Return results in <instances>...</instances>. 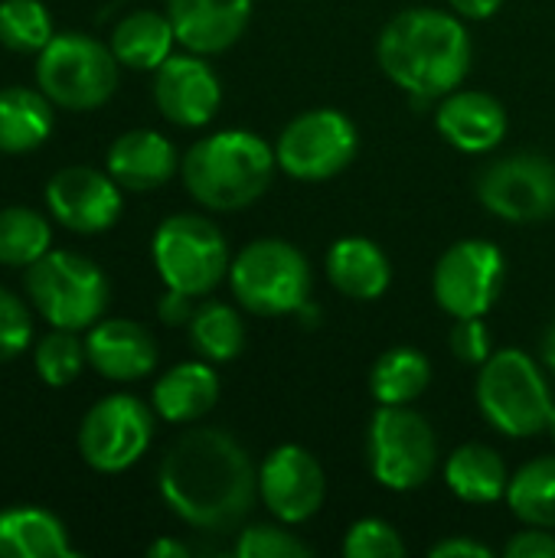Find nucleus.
I'll return each mask as SVG.
<instances>
[{
  "instance_id": "17",
  "label": "nucleus",
  "mask_w": 555,
  "mask_h": 558,
  "mask_svg": "<svg viewBox=\"0 0 555 558\" xmlns=\"http://www.w3.org/2000/svg\"><path fill=\"white\" fill-rule=\"evenodd\" d=\"M435 128L451 147L464 154H487L507 134V108L491 92L455 88L438 101Z\"/></svg>"
},
{
  "instance_id": "14",
  "label": "nucleus",
  "mask_w": 555,
  "mask_h": 558,
  "mask_svg": "<svg viewBox=\"0 0 555 558\" xmlns=\"http://www.w3.org/2000/svg\"><path fill=\"white\" fill-rule=\"evenodd\" d=\"M258 494L275 520L288 526L307 523L324 507V468L307 448L281 445L265 458L258 471Z\"/></svg>"
},
{
  "instance_id": "34",
  "label": "nucleus",
  "mask_w": 555,
  "mask_h": 558,
  "mask_svg": "<svg viewBox=\"0 0 555 558\" xmlns=\"http://www.w3.org/2000/svg\"><path fill=\"white\" fill-rule=\"evenodd\" d=\"M239 558H307L311 546L285 526H249L236 543Z\"/></svg>"
},
{
  "instance_id": "9",
  "label": "nucleus",
  "mask_w": 555,
  "mask_h": 558,
  "mask_svg": "<svg viewBox=\"0 0 555 558\" xmlns=\"http://www.w3.org/2000/svg\"><path fill=\"white\" fill-rule=\"evenodd\" d=\"M438 464V441L419 412L409 405H379L370 422V471L396 494L429 484Z\"/></svg>"
},
{
  "instance_id": "37",
  "label": "nucleus",
  "mask_w": 555,
  "mask_h": 558,
  "mask_svg": "<svg viewBox=\"0 0 555 558\" xmlns=\"http://www.w3.org/2000/svg\"><path fill=\"white\" fill-rule=\"evenodd\" d=\"M507 558H555V536L546 526H530L523 533H517L507 549Z\"/></svg>"
},
{
  "instance_id": "29",
  "label": "nucleus",
  "mask_w": 555,
  "mask_h": 558,
  "mask_svg": "<svg viewBox=\"0 0 555 558\" xmlns=\"http://www.w3.org/2000/svg\"><path fill=\"white\" fill-rule=\"evenodd\" d=\"M190 327V340L200 350L203 360L209 363H229L242 353L245 347V327L242 317L236 314V307L222 304V301H206L193 311Z\"/></svg>"
},
{
  "instance_id": "22",
  "label": "nucleus",
  "mask_w": 555,
  "mask_h": 558,
  "mask_svg": "<svg viewBox=\"0 0 555 558\" xmlns=\"http://www.w3.org/2000/svg\"><path fill=\"white\" fill-rule=\"evenodd\" d=\"M219 399V379L209 363H180L154 386V409L173 425L203 418Z\"/></svg>"
},
{
  "instance_id": "12",
  "label": "nucleus",
  "mask_w": 555,
  "mask_h": 558,
  "mask_svg": "<svg viewBox=\"0 0 555 558\" xmlns=\"http://www.w3.org/2000/svg\"><path fill=\"white\" fill-rule=\"evenodd\" d=\"M504 252L491 239H461L435 265L432 294L445 314L484 317L504 288Z\"/></svg>"
},
{
  "instance_id": "2",
  "label": "nucleus",
  "mask_w": 555,
  "mask_h": 558,
  "mask_svg": "<svg viewBox=\"0 0 555 558\" xmlns=\"http://www.w3.org/2000/svg\"><path fill=\"white\" fill-rule=\"evenodd\" d=\"M376 59L409 95L445 98L471 72V36L458 13L412 7L383 26Z\"/></svg>"
},
{
  "instance_id": "39",
  "label": "nucleus",
  "mask_w": 555,
  "mask_h": 558,
  "mask_svg": "<svg viewBox=\"0 0 555 558\" xmlns=\"http://www.w3.org/2000/svg\"><path fill=\"white\" fill-rule=\"evenodd\" d=\"M193 311H196V307H193V298L183 294V291H173V288H167V294H164L160 304H157L160 320L170 324V327L190 324V320H193Z\"/></svg>"
},
{
  "instance_id": "42",
  "label": "nucleus",
  "mask_w": 555,
  "mask_h": 558,
  "mask_svg": "<svg viewBox=\"0 0 555 558\" xmlns=\"http://www.w3.org/2000/svg\"><path fill=\"white\" fill-rule=\"evenodd\" d=\"M543 360H546V366L555 373V324L546 330V337H543Z\"/></svg>"
},
{
  "instance_id": "25",
  "label": "nucleus",
  "mask_w": 555,
  "mask_h": 558,
  "mask_svg": "<svg viewBox=\"0 0 555 558\" xmlns=\"http://www.w3.org/2000/svg\"><path fill=\"white\" fill-rule=\"evenodd\" d=\"M173 23L164 13L154 10H134L128 13L114 33H111V52L118 56L121 65L128 69H160V62H167L173 52Z\"/></svg>"
},
{
  "instance_id": "8",
  "label": "nucleus",
  "mask_w": 555,
  "mask_h": 558,
  "mask_svg": "<svg viewBox=\"0 0 555 558\" xmlns=\"http://www.w3.org/2000/svg\"><path fill=\"white\" fill-rule=\"evenodd\" d=\"M154 265L167 288L190 298L209 294L229 275V245L216 222L180 213L154 232Z\"/></svg>"
},
{
  "instance_id": "27",
  "label": "nucleus",
  "mask_w": 555,
  "mask_h": 558,
  "mask_svg": "<svg viewBox=\"0 0 555 558\" xmlns=\"http://www.w3.org/2000/svg\"><path fill=\"white\" fill-rule=\"evenodd\" d=\"M432 383V363L415 347L386 350L370 373V392L379 405H409Z\"/></svg>"
},
{
  "instance_id": "19",
  "label": "nucleus",
  "mask_w": 555,
  "mask_h": 558,
  "mask_svg": "<svg viewBox=\"0 0 555 558\" xmlns=\"http://www.w3.org/2000/svg\"><path fill=\"white\" fill-rule=\"evenodd\" d=\"M88 363L114 383H134L154 373L157 343L134 320H101L85 340Z\"/></svg>"
},
{
  "instance_id": "7",
  "label": "nucleus",
  "mask_w": 555,
  "mask_h": 558,
  "mask_svg": "<svg viewBox=\"0 0 555 558\" xmlns=\"http://www.w3.org/2000/svg\"><path fill=\"white\" fill-rule=\"evenodd\" d=\"M26 294L52 327L85 330L105 314L111 288L92 258L75 252H46L26 268Z\"/></svg>"
},
{
  "instance_id": "24",
  "label": "nucleus",
  "mask_w": 555,
  "mask_h": 558,
  "mask_svg": "<svg viewBox=\"0 0 555 558\" xmlns=\"http://www.w3.org/2000/svg\"><path fill=\"white\" fill-rule=\"evenodd\" d=\"M445 481L458 500L474 507L497 504L500 497H507L510 484L504 458L487 445H461L445 464Z\"/></svg>"
},
{
  "instance_id": "41",
  "label": "nucleus",
  "mask_w": 555,
  "mask_h": 558,
  "mask_svg": "<svg viewBox=\"0 0 555 558\" xmlns=\"http://www.w3.org/2000/svg\"><path fill=\"white\" fill-rule=\"evenodd\" d=\"M150 558H190V546L177 543V539H157L154 546H147Z\"/></svg>"
},
{
  "instance_id": "31",
  "label": "nucleus",
  "mask_w": 555,
  "mask_h": 558,
  "mask_svg": "<svg viewBox=\"0 0 555 558\" xmlns=\"http://www.w3.org/2000/svg\"><path fill=\"white\" fill-rule=\"evenodd\" d=\"M49 10L39 0H3L0 3V43L13 52H39L52 39Z\"/></svg>"
},
{
  "instance_id": "4",
  "label": "nucleus",
  "mask_w": 555,
  "mask_h": 558,
  "mask_svg": "<svg viewBox=\"0 0 555 558\" xmlns=\"http://www.w3.org/2000/svg\"><path fill=\"white\" fill-rule=\"evenodd\" d=\"M478 409L507 438L543 435L553 415V392L543 369L517 347L487 356L478 376Z\"/></svg>"
},
{
  "instance_id": "40",
  "label": "nucleus",
  "mask_w": 555,
  "mask_h": 558,
  "mask_svg": "<svg viewBox=\"0 0 555 558\" xmlns=\"http://www.w3.org/2000/svg\"><path fill=\"white\" fill-rule=\"evenodd\" d=\"M448 3L464 20H487V16H494L500 10L504 0H448Z\"/></svg>"
},
{
  "instance_id": "13",
  "label": "nucleus",
  "mask_w": 555,
  "mask_h": 558,
  "mask_svg": "<svg viewBox=\"0 0 555 558\" xmlns=\"http://www.w3.org/2000/svg\"><path fill=\"white\" fill-rule=\"evenodd\" d=\"M154 438V415L134 396H108L95 402L79 428V451L101 474L128 471L141 461Z\"/></svg>"
},
{
  "instance_id": "28",
  "label": "nucleus",
  "mask_w": 555,
  "mask_h": 558,
  "mask_svg": "<svg viewBox=\"0 0 555 558\" xmlns=\"http://www.w3.org/2000/svg\"><path fill=\"white\" fill-rule=\"evenodd\" d=\"M507 504L520 523L555 530V454L523 464L510 477Z\"/></svg>"
},
{
  "instance_id": "10",
  "label": "nucleus",
  "mask_w": 555,
  "mask_h": 558,
  "mask_svg": "<svg viewBox=\"0 0 555 558\" xmlns=\"http://www.w3.org/2000/svg\"><path fill=\"white\" fill-rule=\"evenodd\" d=\"M360 147L357 124L337 108H311L298 114L275 144L278 167L304 183L330 180L343 173Z\"/></svg>"
},
{
  "instance_id": "18",
  "label": "nucleus",
  "mask_w": 555,
  "mask_h": 558,
  "mask_svg": "<svg viewBox=\"0 0 555 558\" xmlns=\"http://www.w3.org/2000/svg\"><path fill=\"white\" fill-rule=\"evenodd\" d=\"M177 43L196 56H216L239 43L252 20V0H167Z\"/></svg>"
},
{
  "instance_id": "23",
  "label": "nucleus",
  "mask_w": 555,
  "mask_h": 558,
  "mask_svg": "<svg viewBox=\"0 0 555 558\" xmlns=\"http://www.w3.org/2000/svg\"><path fill=\"white\" fill-rule=\"evenodd\" d=\"M72 558L59 517L36 507L0 510V558Z\"/></svg>"
},
{
  "instance_id": "38",
  "label": "nucleus",
  "mask_w": 555,
  "mask_h": 558,
  "mask_svg": "<svg viewBox=\"0 0 555 558\" xmlns=\"http://www.w3.org/2000/svg\"><path fill=\"white\" fill-rule=\"evenodd\" d=\"M432 558H494V549L478 543V539H468V536H451V539H442L432 546Z\"/></svg>"
},
{
  "instance_id": "33",
  "label": "nucleus",
  "mask_w": 555,
  "mask_h": 558,
  "mask_svg": "<svg viewBox=\"0 0 555 558\" xmlns=\"http://www.w3.org/2000/svg\"><path fill=\"white\" fill-rule=\"evenodd\" d=\"M409 553L399 530L386 520L366 517L357 520L343 539V556L347 558H402Z\"/></svg>"
},
{
  "instance_id": "6",
  "label": "nucleus",
  "mask_w": 555,
  "mask_h": 558,
  "mask_svg": "<svg viewBox=\"0 0 555 558\" xmlns=\"http://www.w3.org/2000/svg\"><path fill=\"white\" fill-rule=\"evenodd\" d=\"M118 56L85 33L52 36L36 59L43 95L69 111H92L118 88Z\"/></svg>"
},
{
  "instance_id": "21",
  "label": "nucleus",
  "mask_w": 555,
  "mask_h": 558,
  "mask_svg": "<svg viewBox=\"0 0 555 558\" xmlns=\"http://www.w3.org/2000/svg\"><path fill=\"white\" fill-rule=\"evenodd\" d=\"M330 284L353 301H376L393 284V265L386 252L366 235L337 239L327 252Z\"/></svg>"
},
{
  "instance_id": "35",
  "label": "nucleus",
  "mask_w": 555,
  "mask_h": 558,
  "mask_svg": "<svg viewBox=\"0 0 555 558\" xmlns=\"http://www.w3.org/2000/svg\"><path fill=\"white\" fill-rule=\"evenodd\" d=\"M33 340V320L20 298L0 288V363L20 356Z\"/></svg>"
},
{
  "instance_id": "20",
  "label": "nucleus",
  "mask_w": 555,
  "mask_h": 558,
  "mask_svg": "<svg viewBox=\"0 0 555 558\" xmlns=\"http://www.w3.org/2000/svg\"><path fill=\"white\" fill-rule=\"evenodd\" d=\"M177 150L173 144L147 128L121 134L108 150V173L121 190L150 193L164 186L177 173Z\"/></svg>"
},
{
  "instance_id": "11",
  "label": "nucleus",
  "mask_w": 555,
  "mask_h": 558,
  "mask_svg": "<svg viewBox=\"0 0 555 558\" xmlns=\"http://www.w3.org/2000/svg\"><path fill=\"white\" fill-rule=\"evenodd\" d=\"M478 199L514 226L546 222L555 216V163L536 150L500 157L478 177Z\"/></svg>"
},
{
  "instance_id": "26",
  "label": "nucleus",
  "mask_w": 555,
  "mask_h": 558,
  "mask_svg": "<svg viewBox=\"0 0 555 558\" xmlns=\"http://www.w3.org/2000/svg\"><path fill=\"white\" fill-rule=\"evenodd\" d=\"M52 131V105L43 92L33 88H3L0 92V150L26 154L39 147Z\"/></svg>"
},
{
  "instance_id": "32",
  "label": "nucleus",
  "mask_w": 555,
  "mask_h": 558,
  "mask_svg": "<svg viewBox=\"0 0 555 558\" xmlns=\"http://www.w3.org/2000/svg\"><path fill=\"white\" fill-rule=\"evenodd\" d=\"M88 353L85 347L75 340V330H62L56 327L52 333H46L36 350H33V363H36V373L46 386H69L79 379L82 366H85Z\"/></svg>"
},
{
  "instance_id": "5",
  "label": "nucleus",
  "mask_w": 555,
  "mask_h": 558,
  "mask_svg": "<svg viewBox=\"0 0 555 558\" xmlns=\"http://www.w3.org/2000/svg\"><path fill=\"white\" fill-rule=\"evenodd\" d=\"M229 284L239 304L258 317L298 314L311 301V262L285 239H255L229 265Z\"/></svg>"
},
{
  "instance_id": "1",
  "label": "nucleus",
  "mask_w": 555,
  "mask_h": 558,
  "mask_svg": "<svg viewBox=\"0 0 555 558\" xmlns=\"http://www.w3.org/2000/svg\"><path fill=\"white\" fill-rule=\"evenodd\" d=\"M164 504L193 530L229 533L255 507L258 474L249 451L222 428H190L157 471Z\"/></svg>"
},
{
  "instance_id": "43",
  "label": "nucleus",
  "mask_w": 555,
  "mask_h": 558,
  "mask_svg": "<svg viewBox=\"0 0 555 558\" xmlns=\"http://www.w3.org/2000/svg\"><path fill=\"white\" fill-rule=\"evenodd\" d=\"M546 432H550V438L555 441V405H553V415H550V425H546Z\"/></svg>"
},
{
  "instance_id": "3",
  "label": "nucleus",
  "mask_w": 555,
  "mask_h": 558,
  "mask_svg": "<svg viewBox=\"0 0 555 558\" xmlns=\"http://www.w3.org/2000/svg\"><path fill=\"white\" fill-rule=\"evenodd\" d=\"M278 160L255 131H216L196 141L180 170L190 196L216 213L252 206L272 183Z\"/></svg>"
},
{
  "instance_id": "16",
  "label": "nucleus",
  "mask_w": 555,
  "mask_h": 558,
  "mask_svg": "<svg viewBox=\"0 0 555 558\" xmlns=\"http://www.w3.org/2000/svg\"><path fill=\"white\" fill-rule=\"evenodd\" d=\"M154 101L167 121L180 128H203L219 111L222 85L203 56H170L154 75Z\"/></svg>"
},
{
  "instance_id": "36",
  "label": "nucleus",
  "mask_w": 555,
  "mask_h": 558,
  "mask_svg": "<svg viewBox=\"0 0 555 558\" xmlns=\"http://www.w3.org/2000/svg\"><path fill=\"white\" fill-rule=\"evenodd\" d=\"M448 343H451V353L468 366H484L487 356L494 353L491 350V330L481 317H458Z\"/></svg>"
},
{
  "instance_id": "30",
  "label": "nucleus",
  "mask_w": 555,
  "mask_h": 558,
  "mask_svg": "<svg viewBox=\"0 0 555 558\" xmlns=\"http://www.w3.org/2000/svg\"><path fill=\"white\" fill-rule=\"evenodd\" d=\"M49 222L26 206L0 209V265L29 268L49 252Z\"/></svg>"
},
{
  "instance_id": "15",
  "label": "nucleus",
  "mask_w": 555,
  "mask_h": 558,
  "mask_svg": "<svg viewBox=\"0 0 555 558\" xmlns=\"http://www.w3.org/2000/svg\"><path fill=\"white\" fill-rule=\"evenodd\" d=\"M49 213L72 232H105L121 216V186L111 173L92 167H65L46 186Z\"/></svg>"
}]
</instances>
